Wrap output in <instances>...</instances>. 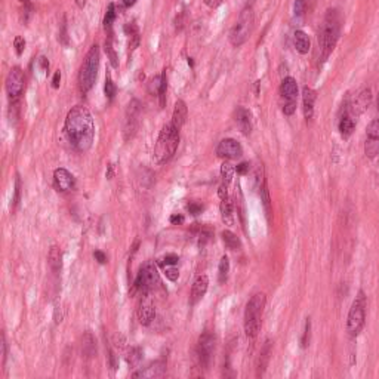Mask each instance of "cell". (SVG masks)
Masks as SVG:
<instances>
[{"instance_id": "cell-1", "label": "cell", "mask_w": 379, "mask_h": 379, "mask_svg": "<svg viewBox=\"0 0 379 379\" xmlns=\"http://www.w3.org/2000/svg\"><path fill=\"white\" fill-rule=\"evenodd\" d=\"M64 130L72 147L77 152H89L95 138V123L92 114L86 107L76 106L68 112Z\"/></svg>"}, {"instance_id": "cell-2", "label": "cell", "mask_w": 379, "mask_h": 379, "mask_svg": "<svg viewBox=\"0 0 379 379\" xmlns=\"http://www.w3.org/2000/svg\"><path fill=\"white\" fill-rule=\"evenodd\" d=\"M178 146H180V129H176L170 122L164 124L158 134V138L152 150V162L156 164L168 163L176 152Z\"/></svg>"}, {"instance_id": "cell-3", "label": "cell", "mask_w": 379, "mask_h": 379, "mask_svg": "<svg viewBox=\"0 0 379 379\" xmlns=\"http://www.w3.org/2000/svg\"><path fill=\"white\" fill-rule=\"evenodd\" d=\"M341 33V18L336 9H328L323 26L318 33V44L322 50V61H326L332 50L335 49V44L338 42Z\"/></svg>"}, {"instance_id": "cell-4", "label": "cell", "mask_w": 379, "mask_h": 379, "mask_svg": "<svg viewBox=\"0 0 379 379\" xmlns=\"http://www.w3.org/2000/svg\"><path fill=\"white\" fill-rule=\"evenodd\" d=\"M100 58H101V54H100V46L98 44H92L89 52L86 54L84 56V61L80 67V72H78V88H80V92L84 95L88 94L96 77H98V70H100Z\"/></svg>"}, {"instance_id": "cell-5", "label": "cell", "mask_w": 379, "mask_h": 379, "mask_svg": "<svg viewBox=\"0 0 379 379\" xmlns=\"http://www.w3.org/2000/svg\"><path fill=\"white\" fill-rule=\"evenodd\" d=\"M266 298L264 294H255L244 310V332L249 338H255L261 328V317L264 312Z\"/></svg>"}, {"instance_id": "cell-6", "label": "cell", "mask_w": 379, "mask_h": 379, "mask_svg": "<svg viewBox=\"0 0 379 379\" xmlns=\"http://www.w3.org/2000/svg\"><path fill=\"white\" fill-rule=\"evenodd\" d=\"M254 8L252 6H244L243 10L240 12V16H238V21L236 22V26L231 28L230 32V42L232 46L238 48L242 46L246 38H249L250 32H252V27H254Z\"/></svg>"}, {"instance_id": "cell-7", "label": "cell", "mask_w": 379, "mask_h": 379, "mask_svg": "<svg viewBox=\"0 0 379 379\" xmlns=\"http://www.w3.org/2000/svg\"><path fill=\"white\" fill-rule=\"evenodd\" d=\"M364 322H366V296H364V292L360 290L348 312V320H346L348 334L351 336H357L364 328Z\"/></svg>"}, {"instance_id": "cell-8", "label": "cell", "mask_w": 379, "mask_h": 379, "mask_svg": "<svg viewBox=\"0 0 379 379\" xmlns=\"http://www.w3.org/2000/svg\"><path fill=\"white\" fill-rule=\"evenodd\" d=\"M158 284H160V277L157 272V266H154V262H146L141 266V270L135 278L132 292L134 294L140 292L141 295H148Z\"/></svg>"}, {"instance_id": "cell-9", "label": "cell", "mask_w": 379, "mask_h": 379, "mask_svg": "<svg viewBox=\"0 0 379 379\" xmlns=\"http://www.w3.org/2000/svg\"><path fill=\"white\" fill-rule=\"evenodd\" d=\"M280 96L282 112L286 116H292L296 110V100H298V83L294 77H284L280 84Z\"/></svg>"}, {"instance_id": "cell-10", "label": "cell", "mask_w": 379, "mask_h": 379, "mask_svg": "<svg viewBox=\"0 0 379 379\" xmlns=\"http://www.w3.org/2000/svg\"><path fill=\"white\" fill-rule=\"evenodd\" d=\"M215 335L209 330L203 332L198 336L197 341V348H196V354H197V360L202 369H209L210 362H212V356L215 351Z\"/></svg>"}, {"instance_id": "cell-11", "label": "cell", "mask_w": 379, "mask_h": 379, "mask_svg": "<svg viewBox=\"0 0 379 379\" xmlns=\"http://www.w3.org/2000/svg\"><path fill=\"white\" fill-rule=\"evenodd\" d=\"M140 116H141V104L138 100H132L124 114V126H123L124 141H129L135 136L140 124Z\"/></svg>"}, {"instance_id": "cell-12", "label": "cell", "mask_w": 379, "mask_h": 379, "mask_svg": "<svg viewBox=\"0 0 379 379\" xmlns=\"http://www.w3.org/2000/svg\"><path fill=\"white\" fill-rule=\"evenodd\" d=\"M26 88V77L24 72L20 67H14L9 74L6 77V92L9 95V98L12 101L20 100V96L22 95Z\"/></svg>"}, {"instance_id": "cell-13", "label": "cell", "mask_w": 379, "mask_h": 379, "mask_svg": "<svg viewBox=\"0 0 379 379\" xmlns=\"http://www.w3.org/2000/svg\"><path fill=\"white\" fill-rule=\"evenodd\" d=\"M216 154H218V157H221V158L232 160V158L242 157L243 148H242V146H240L236 140H232V138H226V140H222V141L218 144V147H216Z\"/></svg>"}, {"instance_id": "cell-14", "label": "cell", "mask_w": 379, "mask_h": 379, "mask_svg": "<svg viewBox=\"0 0 379 379\" xmlns=\"http://www.w3.org/2000/svg\"><path fill=\"white\" fill-rule=\"evenodd\" d=\"M209 288V278L204 274H200L194 278L192 286H191V294H190V304L196 305L208 292Z\"/></svg>"}, {"instance_id": "cell-15", "label": "cell", "mask_w": 379, "mask_h": 379, "mask_svg": "<svg viewBox=\"0 0 379 379\" xmlns=\"http://www.w3.org/2000/svg\"><path fill=\"white\" fill-rule=\"evenodd\" d=\"M54 182H55V187L60 190V191H70V190L74 188V186H76V180H74L73 174H70L64 168L55 169V172H54Z\"/></svg>"}, {"instance_id": "cell-16", "label": "cell", "mask_w": 379, "mask_h": 379, "mask_svg": "<svg viewBox=\"0 0 379 379\" xmlns=\"http://www.w3.org/2000/svg\"><path fill=\"white\" fill-rule=\"evenodd\" d=\"M144 298L141 300L140 306H138V320L142 326H148L156 317V310L154 305L150 301L148 295H142Z\"/></svg>"}, {"instance_id": "cell-17", "label": "cell", "mask_w": 379, "mask_h": 379, "mask_svg": "<svg viewBox=\"0 0 379 379\" xmlns=\"http://www.w3.org/2000/svg\"><path fill=\"white\" fill-rule=\"evenodd\" d=\"M166 372V363L162 362V360H157L152 364H148L147 368L144 369H140L138 372H135L132 376L134 378H158V376H163V374Z\"/></svg>"}, {"instance_id": "cell-18", "label": "cell", "mask_w": 379, "mask_h": 379, "mask_svg": "<svg viewBox=\"0 0 379 379\" xmlns=\"http://www.w3.org/2000/svg\"><path fill=\"white\" fill-rule=\"evenodd\" d=\"M317 100V94L314 89L305 86L302 89V106H304V116L306 120H310L314 114V104Z\"/></svg>"}, {"instance_id": "cell-19", "label": "cell", "mask_w": 379, "mask_h": 379, "mask_svg": "<svg viewBox=\"0 0 379 379\" xmlns=\"http://www.w3.org/2000/svg\"><path fill=\"white\" fill-rule=\"evenodd\" d=\"M187 116H188V108L187 104L182 100H178L175 102V108H174V114H172V124L181 130V128L186 124L187 122Z\"/></svg>"}, {"instance_id": "cell-20", "label": "cell", "mask_w": 379, "mask_h": 379, "mask_svg": "<svg viewBox=\"0 0 379 379\" xmlns=\"http://www.w3.org/2000/svg\"><path fill=\"white\" fill-rule=\"evenodd\" d=\"M236 122L243 135H249L252 130V114L248 108L240 107L236 113Z\"/></svg>"}, {"instance_id": "cell-21", "label": "cell", "mask_w": 379, "mask_h": 379, "mask_svg": "<svg viewBox=\"0 0 379 379\" xmlns=\"http://www.w3.org/2000/svg\"><path fill=\"white\" fill-rule=\"evenodd\" d=\"M370 100H372V96H370V89L362 90V92L356 96V100L352 101V104H351V113L356 114V116L363 113V112L368 108V106L370 104Z\"/></svg>"}, {"instance_id": "cell-22", "label": "cell", "mask_w": 379, "mask_h": 379, "mask_svg": "<svg viewBox=\"0 0 379 379\" xmlns=\"http://www.w3.org/2000/svg\"><path fill=\"white\" fill-rule=\"evenodd\" d=\"M80 350H82V356L84 358H92V357L96 356V341H95V338L90 332H86L82 336Z\"/></svg>"}, {"instance_id": "cell-23", "label": "cell", "mask_w": 379, "mask_h": 379, "mask_svg": "<svg viewBox=\"0 0 379 379\" xmlns=\"http://www.w3.org/2000/svg\"><path fill=\"white\" fill-rule=\"evenodd\" d=\"M271 348H272V342L270 341V340H266V344L261 348L260 358H258V376L264 375V372H266L268 362H270V356H271Z\"/></svg>"}, {"instance_id": "cell-24", "label": "cell", "mask_w": 379, "mask_h": 379, "mask_svg": "<svg viewBox=\"0 0 379 379\" xmlns=\"http://www.w3.org/2000/svg\"><path fill=\"white\" fill-rule=\"evenodd\" d=\"M220 210H221V218H222L224 224L226 226H232L234 224V212H232V202H231L230 197L221 198Z\"/></svg>"}, {"instance_id": "cell-25", "label": "cell", "mask_w": 379, "mask_h": 379, "mask_svg": "<svg viewBox=\"0 0 379 379\" xmlns=\"http://www.w3.org/2000/svg\"><path fill=\"white\" fill-rule=\"evenodd\" d=\"M49 266L54 272H60L62 268V252L58 246H52L48 255Z\"/></svg>"}, {"instance_id": "cell-26", "label": "cell", "mask_w": 379, "mask_h": 379, "mask_svg": "<svg viewBox=\"0 0 379 379\" xmlns=\"http://www.w3.org/2000/svg\"><path fill=\"white\" fill-rule=\"evenodd\" d=\"M294 43H295V48L300 54H308L310 48H311V42H310V38L306 36V33H304L301 30H298L295 33V38H294Z\"/></svg>"}, {"instance_id": "cell-27", "label": "cell", "mask_w": 379, "mask_h": 379, "mask_svg": "<svg viewBox=\"0 0 379 379\" xmlns=\"http://www.w3.org/2000/svg\"><path fill=\"white\" fill-rule=\"evenodd\" d=\"M354 128H356V123H354L352 117L348 113L344 114L341 117V120H340V132H341L342 136H344V138H348V136L352 134Z\"/></svg>"}, {"instance_id": "cell-28", "label": "cell", "mask_w": 379, "mask_h": 379, "mask_svg": "<svg viewBox=\"0 0 379 379\" xmlns=\"http://www.w3.org/2000/svg\"><path fill=\"white\" fill-rule=\"evenodd\" d=\"M222 242H224V244L227 246L230 250H237V249H240V246H242L238 237H237L232 231H230V230L222 231Z\"/></svg>"}, {"instance_id": "cell-29", "label": "cell", "mask_w": 379, "mask_h": 379, "mask_svg": "<svg viewBox=\"0 0 379 379\" xmlns=\"http://www.w3.org/2000/svg\"><path fill=\"white\" fill-rule=\"evenodd\" d=\"M141 358H142V350H141V348H138V346H132V348L128 351L126 362H128V364H129V366H132V368L138 366V364H140V362H141Z\"/></svg>"}, {"instance_id": "cell-30", "label": "cell", "mask_w": 379, "mask_h": 379, "mask_svg": "<svg viewBox=\"0 0 379 379\" xmlns=\"http://www.w3.org/2000/svg\"><path fill=\"white\" fill-rule=\"evenodd\" d=\"M228 272H230V260L228 256H222L218 266V282L220 283H226L228 278Z\"/></svg>"}, {"instance_id": "cell-31", "label": "cell", "mask_w": 379, "mask_h": 379, "mask_svg": "<svg viewBox=\"0 0 379 379\" xmlns=\"http://www.w3.org/2000/svg\"><path fill=\"white\" fill-rule=\"evenodd\" d=\"M116 16H117V12H116V4H114V3H110V4H108V8H107L106 16H104V28H106V32H110V30H112L113 22L116 21Z\"/></svg>"}, {"instance_id": "cell-32", "label": "cell", "mask_w": 379, "mask_h": 379, "mask_svg": "<svg viewBox=\"0 0 379 379\" xmlns=\"http://www.w3.org/2000/svg\"><path fill=\"white\" fill-rule=\"evenodd\" d=\"M234 172H236V168H232L228 162L222 163L221 166V176H222V184L230 187L231 181H232V176H234Z\"/></svg>"}, {"instance_id": "cell-33", "label": "cell", "mask_w": 379, "mask_h": 379, "mask_svg": "<svg viewBox=\"0 0 379 379\" xmlns=\"http://www.w3.org/2000/svg\"><path fill=\"white\" fill-rule=\"evenodd\" d=\"M366 140L379 142V118L369 123V126L366 129Z\"/></svg>"}, {"instance_id": "cell-34", "label": "cell", "mask_w": 379, "mask_h": 379, "mask_svg": "<svg viewBox=\"0 0 379 379\" xmlns=\"http://www.w3.org/2000/svg\"><path fill=\"white\" fill-rule=\"evenodd\" d=\"M104 49H106V54H107V56H108V60H110L112 66H113L114 68H117V67H118V61H117V54H116V50H114V48H113L112 36L106 40Z\"/></svg>"}, {"instance_id": "cell-35", "label": "cell", "mask_w": 379, "mask_h": 379, "mask_svg": "<svg viewBox=\"0 0 379 379\" xmlns=\"http://www.w3.org/2000/svg\"><path fill=\"white\" fill-rule=\"evenodd\" d=\"M166 92H168V76H166V70H163V73H162V84H160L158 95H157L162 108L166 106Z\"/></svg>"}, {"instance_id": "cell-36", "label": "cell", "mask_w": 379, "mask_h": 379, "mask_svg": "<svg viewBox=\"0 0 379 379\" xmlns=\"http://www.w3.org/2000/svg\"><path fill=\"white\" fill-rule=\"evenodd\" d=\"M104 92H106V96H107L110 101H113L114 96H116V92H117V88H116V83L113 82V78H112V74H110V73H107V76H106Z\"/></svg>"}, {"instance_id": "cell-37", "label": "cell", "mask_w": 379, "mask_h": 379, "mask_svg": "<svg viewBox=\"0 0 379 379\" xmlns=\"http://www.w3.org/2000/svg\"><path fill=\"white\" fill-rule=\"evenodd\" d=\"M261 198H262V203H264V208L266 210V215L270 216L271 214V209H270V194H268V190H266V184H264L261 187Z\"/></svg>"}, {"instance_id": "cell-38", "label": "cell", "mask_w": 379, "mask_h": 379, "mask_svg": "<svg viewBox=\"0 0 379 379\" xmlns=\"http://www.w3.org/2000/svg\"><path fill=\"white\" fill-rule=\"evenodd\" d=\"M164 276H166V278H169L170 282H176L178 277H180V271L174 266H166V270H164Z\"/></svg>"}, {"instance_id": "cell-39", "label": "cell", "mask_w": 379, "mask_h": 379, "mask_svg": "<svg viewBox=\"0 0 379 379\" xmlns=\"http://www.w3.org/2000/svg\"><path fill=\"white\" fill-rule=\"evenodd\" d=\"M14 48H15V52L16 55H22L24 49H26V40L21 36H16L14 38Z\"/></svg>"}, {"instance_id": "cell-40", "label": "cell", "mask_w": 379, "mask_h": 379, "mask_svg": "<svg viewBox=\"0 0 379 379\" xmlns=\"http://www.w3.org/2000/svg\"><path fill=\"white\" fill-rule=\"evenodd\" d=\"M20 198H21V178L20 175H16V180H15V196H14V208L20 203Z\"/></svg>"}, {"instance_id": "cell-41", "label": "cell", "mask_w": 379, "mask_h": 379, "mask_svg": "<svg viewBox=\"0 0 379 379\" xmlns=\"http://www.w3.org/2000/svg\"><path fill=\"white\" fill-rule=\"evenodd\" d=\"M187 209H188V212L191 215L197 216V215H200V214L203 212V204H200V203H197V202H191V203H188Z\"/></svg>"}, {"instance_id": "cell-42", "label": "cell", "mask_w": 379, "mask_h": 379, "mask_svg": "<svg viewBox=\"0 0 379 379\" xmlns=\"http://www.w3.org/2000/svg\"><path fill=\"white\" fill-rule=\"evenodd\" d=\"M180 261V258H178V255H175V254H170V255H166L163 260H162V266H175L176 262Z\"/></svg>"}, {"instance_id": "cell-43", "label": "cell", "mask_w": 379, "mask_h": 379, "mask_svg": "<svg viewBox=\"0 0 379 379\" xmlns=\"http://www.w3.org/2000/svg\"><path fill=\"white\" fill-rule=\"evenodd\" d=\"M32 14H33V6L27 2V3L24 4L22 14H21V20H22V22H28V20H30Z\"/></svg>"}, {"instance_id": "cell-44", "label": "cell", "mask_w": 379, "mask_h": 379, "mask_svg": "<svg viewBox=\"0 0 379 379\" xmlns=\"http://www.w3.org/2000/svg\"><path fill=\"white\" fill-rule=\"evenodd\" d=\"M60 42H61L64 46H68V36H67V24H66V18H64L62 26H61V32H60Z\"/></svg>"}, {"instance_id": "cell-45", "label": "cell", "mask_w": 379, "mask_h": 379, "mask_svg": "<svg viewBox=\"0 0 379 379\" xmlns=\"http://www.w3.org/2000/svg\"><path fill=\"white\" fill-rule=\"evenodd\" d=\"M160 84H162V74H160V76L152 77V83H150V92H152V94H157V95H158V89H160Z\"/></svg>"}, {"instance_id": "cell-46", "label": "cell", "mask_w": 379, "mask_h": 379, "mask_svg": "<svg viewBox=\"0 0 379 379\" xmlns=\"http://www.w3.org/2000/svg\"><path fill=\"white\" fill-rule=\"evenodd\" d=\"M310 330H311V322L310 318H306V323H305V330H304V336H302V346L305 348L310 342Z\"/></svg>"}, {"instance_id": "cell-47", "label": "cell", "mask_w": 379, "mask_h": 379, "mask_svg": "<svg viewBox=\"0 0 379 379\" xmlns=\"http://www.w3.org/2000/svg\"><path fill=\"white\" fill-rule=\"evenodd\" d=\"M184 26H186V14L182 12V14H180L175 18V28H176V32H181L184 28Z\"/></svg>"}, {"instance_id": "cell-48", "label": "cell", "mask_w": 379, "mask_h": 379, "mask_svg": "<svg viewBox=\"0 0 379 379\" xmlns=\"http://www.w3.org/2000/svg\"><path fill=\"white\" fill-rule=\"evenodd\" d=\"M294 9H295V15H296V16H301V15H304V14L306 12L304 0H296V2H295Z\"/></svg>"}, {"instance_id": "cell-49", "label": "cell", "mask_w": 379, "mask_h": 379, "mask_svg": "<svg viewBox=\"0 0 379 379\" xmlns=\"http://www.w3.org/2000/svg\"><path fill=\"white\" fill-rule=\"evenodd\" d=\"M248 170H249V163H248V162H242V163H238V164L236 166V172H237L238 175H246Z\"/></svg>"}, {"instance_id": "cell-50", "label": "cell", "mask_w": 379, "mask_h": 379, "mask_svg": "<svg viewBox=\"0 0 379 379\" xmlns=\"http://www.w3.org/2000/svg\"><path fill=\"white\" fill-rule=\"evenodd\" d=\"M124 33H126L128 36H134V34L138 33V28H136V26H135L134 22H128V24L124 26Z\"/></svg>"}, {"instance_id": "cell-51", "label": "cell", "mask_w": 379, "mask_h": 379, "mask_svg": "<svg viewBox=\"0 0 379 379\" xmlns=\"http://www.w3.org/2000/svg\"><path fill=\"white\" fill-rule=\"evenodd\" d=\"M60 84H61V72L58 70V72H55V74L52 77V88H54V89H58Z\"/></svg>"}, {"instance_id": "cell-52", "label": "cell", "mask_w": 379, "mask_h": 379, "mask_svg": "<svg viewBox=\"0 0 379 379\" xmlns=\"http://www.w3.org/2000/svg\"><path fill=\"white\" fill-rule=\"evenodd\" d=\"M94 256H95V260H96L100 264H106V262H107V255H106L104 252H101V250H95Z\"/></svg>"}, {"instance_id": "cell-53", "label": "cell", "mask_w": 379, "mask_h": 379, "mask_svg": "<svg viewBox=\"0 0 379 379\" xmlns=\"http://www.w3.org/2000/svg\"><path fill=\"white\" fill-rule=\"evenodd\" d=\"M169 221H170V224L178 226V224H182V222H184V216H182V215H178V214H174V215L169 218Z\"/></svg>"}, {"instance_id": "cell-54", "label": "cell", "mask_w": 379, "mask_h": 379, "mask_svg": "<svg viewBox=\"0 0 379 379\" xmlns=\"http://www.w3.org/2000/svg\"><path fill=\"white\" fill-rule=\"evenodd\" d=\"M38 66H40L42 72H48L49 70V61H48V58L46 56H40L38 58Z\"/></svg>"}, {"instance_id": "cell-55", "label": "cell", "mask_w": 379, "mask_h": 379, "mask_svg": "<svg viewBox=\"0 0 379 379\" xmlns=\"http://www.w3.org/2000/svg\"><path fill=\"white\" fill-rule=\"evenodd\" d=\"M222 2H224V0H204V4H206L208 8H210V9H216L218 6L222 4Z\"/></svg>"}, {"instance_id": "cell-56", "label": "cell", "mask_w": 379, "mask_h": 379, "mask_svg": "<svg viewBox=\"0 0 379 379\" xmlns=\"http://www.w3.org/2000/svg\"><path fill=\"white\" fill-rule=\"evenodd\" d=\"M0 346H2V362L4 364V362H6V340H4V334H2V344H0Z\"/></svg>"}, {"instance_id": "cell-57", "label": "cell", "mask_w": 379, "mask_h": 379, "mask_svg": "<svg viewBox=\"0 0 379 379\" xmlns=\"http://www.w3.org/2000/svg\"><path fill=\"white\" fill-rule=\"evenodd\" d=\"M316 2H317V0H304L306 12H311V10L314 9V6H316Z\"/></svg>"}, {"instance_id": "cell-58", "label": "cell", "mask_w": 379, "mask_h": 379, "mask_svg": "<svg viewBox=\"0 0 379 379\" xmlns=\"http://www.w3.org/2000/svg\"><path fill=\"white\" fill-rule=\"evenodd\" d=\"M110 366H112V369H117V360H116V356H114L113 351H110Z\"/></svg>"}, {"instance_id": "cell-59", "label": "cell", "mask_w": 379, "mask_h": 379, "mask_svg": "<svg viewBox=\"0 0 379 379\" xmlns=\"http://www.w3.org/2000/svg\"><path fill=\"white\" fill-rule=\"evenodd\" d=\"M136 3V0H123V4L126 6V8H130V6H134Z\"/></svg>"}, {"instance_id": "cell-60", "label": "cell", "mask_w": 379, "mask_h": 379, "mask_svg": "<svg viewBox=\"0 0 379 379\" xmlns=\"http://www.w3.org/2000/svg\"><path fill=\"white\" fill-rule=\"evenodd\" d=\"M77 6L80 8V9H83L84 6H86V0H76Z\"/></svg>"}, {"instance_id": "cell-61", "label": "cell", "mask_w": 379, "mask_h": 379, "mask_svg": "<svg viewBox=\"0 0 379 379\" xmlns=\"http://www.w3.org/2000/svg\"><path fill=\"white\" fill-rule=\"evenodd\" d=\"M112 176H113V164H110V168H108V174H107V178H108V180H112Z\"/></svg>"}, {"instance_id": "cell-62", "label": "cell", "mask_w": 379, "mask_h": 379, "mask_svg": "<svg viewBox=\"0 0 379 379\" xmlns=\"http://www.w3.org/2000/svg\"><path fill=\"white\" fill-rule=\"evenodd\" d=\"M188 64H190V66H191V67L194 66V62H192V60H191V58H188Z\"/></svg>"}, {"instance_id": "cell-63", "label": "cell", "mask_w": 379, "mask_h": 379, "mask_svg": "<svg viewBox=\"0 0 379 379\" xmlns=\"http://www.w3.org/2000/svg\"><path fill=\"white\" fill-rule=\"evenodd\" d=\"M376 104H378V112H379V94H378V100H376Z\"/></svg>"}, {"instance_id": "cell-64", "label": "cell", "mask_w": 379, "mask_h": 379, "mask_svg": "<svg viewBox=\"0 0 379 379\" xmlns=\"http://www.w3.org/2000/svg\"><path fill=\"white\" fill-rule=\"evenodd\" d=\"M20 2H22V3H27L28 0H20Z\"/></svg>"}]
</instances>
